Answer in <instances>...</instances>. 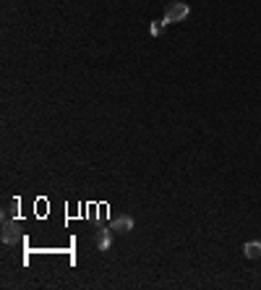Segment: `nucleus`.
Here are the masks:
<instances>
[{"label": "nucleus", "mask_w": 261, "mask_h": 290, "mask_svg": "<svg viewBox=\"0 0 261 290\" xmlns=\"http://www.w3.org/2000/svg\"><path fill=\"white\" fill-rule=\"evenodd\" d=\"M112 227H100V230L94 233V243H97V248H100V251H107L110 248V243H112Z\"/></svg>", "instance_id": "nucleus-2"}, {"label": "nucleus", "mask_w": 261, "mask_h": 290, "mask_svg": "<svg viewBox=\"0 0 261 290\" xmlns=\"http://www.w3.org/2000/svg\"><path fill=\"white\" fill-rule=\"evenodd\" d=\"M165 26H167V21H165V18H159V21H154V24H152V34H154V37H159V34L165 32Z\"/></svg>", "instance_id": "nucleus-6"}, {"label": "nucleus", "mask_w": 261, "mask_h": 290, "mask_svg": "<svg viewBox=\"0 0 261 290\" xmlns=\"http://www.w3.org/2000/svg\"><path fill=\"white\" fill-rule=\"evenodd\" d=\"M188 13H191L188 3L178 0V3H170V5L165 8V21H167V24H178V21H183V18H188Z\"/></svg>", "instance_id": "nucleus-1"}, {"label": "nucleus", "mask_w": 261, "mask_h": 290, "mask_svg": "<svg viewBox=\"0 0 261 290\" xmlns=\"http://www.w3.org/2000/svg\"><path fill=\"white\" fill-rule=\"evenodd\" d=\"M243 254L245 259H261V240H248L243 246Z\"/></svg>", "instance_id": "nucleus-4"}, {"label": "nucleus", "mask_w": 261, "mask_h": 290, "mask_svg": "<svg viewBox=\"0 0 261 290\" xmlns=\"http://www.w3.org/2000/svg\"><path fill=\"white\" fill-rule=\"evenodd\" d=\"M110 227H112L115 233H131V230H133V217H131V215H118V217L110 222Z\"/></svg>", "instance_id": "nucleus-3"}, {"label": "nucleus", "mask_w": 261, "mask_h": 290, "mask_svg": "<svg viewBox=\"0 0 261 290\" xmlns=\"http://www.w3.org/2000/svg\"><path fill=\"white\" fill-rule=\"evenodd\" d=\"M18 240V233H16V222H5V227H3V243H8V246H13Z\"/></svg>", "instance_id": "nucleus-5"}]
</instances>
